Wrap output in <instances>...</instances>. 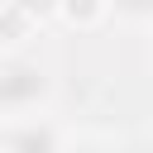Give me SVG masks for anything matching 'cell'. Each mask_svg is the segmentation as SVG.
I'll use <instances>...</instances> for the list:
<instances>
[{
    "label": "cell",
    "instance_id": "cell-1",
    "mask_svg": "<svg viewBox=\"0 0 153 153\" xmlns=\"http://www.w3.org/2000/svg\"><path fill=\"white\" fill-rule=\"evenodd\" d=\"M57 91V76L43 57H5L0 62V120L43 115Z\"/></svg>",
    "mask_w": 153,
    "mask_h": 153
},
{
    "label": "cell",
    "instance_id": "cell-7",
    "mask_svg": "<svg viewBox=\"0 0 153 153\" xmlns=\"http://www.w3.org/2000/svg\"><path fill=\"white\" fill-rule=\"evenodd\" d=\"M62 153H120L110 139H100V134H76L72 143H62Z\"/></svg>",
    "mask_w": 153,
    "mask_h": 153
},
{
    "label": "cell",
    "instance_id": "cell-5",
    "mask_svg": "<svg viewBox=\"0 0 153 153\" xmlns=\"http://www.w3.org/2000/svg\"><path fill=\"white\" fill-rule=\"evenodd\" d=\"M29 29H33L29 14H19L14 5H0V43H19V38H29Z\"/></svg>",
    "mask_w": 153,
    "mask_h": 153
},
{
    "label": "cell",
    "instance_id": "cell-2",
    "mask_svg": "<svg viewBox=\"0 0 153 153\" xmlns=\"http://www.w3.org/2000/svg\"><path fill=\"white\" fill-rule=\"evenodd\" d=\"M62 129L43 115H19V120H5L0 129V153H62Z\"/></svg>",
    "mask_w": 153,
    "mask_h": 153
},
{
    "label": "cell",
    "instance_id": "cell-4",
    "mask_svg": "<svg viewBox=\"0 0 153 153\" xmlns=\"http://www.w3.org/2000/svg\"><path fill=\"white\" fill-rule=\"evenodd\" d=\"M110 19L129 29H153V0H110Z\"/></svg>",
    "mask_w": 153,
    "mask_h": 153
},
{
    "label": "cell",
    "instance_id": "cell-3",
    "mask_svg": "<svg viewBox=\"0 0 153 153\" xmlns=\"http://www.w3.org/2000/svg\"><path fill=\"white\" fill-rule=\"evenodd\" d=\"M57 19L91 33V29H100L110 19V0H57Z\"/></svg>",
    "mask_w": 153,
    "mask_h": 153
},
{
    "label": "cell",
    "instance_id": "cell-6",
    "mask_svg": "<svg viewBox=\"0 0 153 153\" xmlns=\"http://www.w3.org/2000/svg\"><path fill=\"white\" fill-rule=\"evenodd\" d=\"M0 5H14V10H19V14H29L33 24L57 19V0H0Z\"/></svg>",
    "mask_w": 153,
    "mask_h": 153
}]
</instances>
